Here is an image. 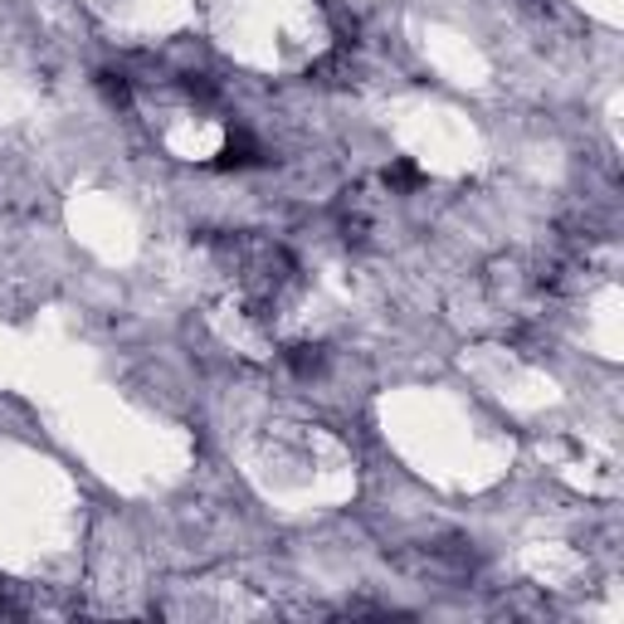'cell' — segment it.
I'll return each instance as SVG.
<instances>
[{
  "mask_svg": "<svg viewBox=\"0 0 624 624\" xmlns=\"http://www.w3.org/2000/svg\"><path fill=\"white\" fill-rule=\"evenodd\" d=\"M98 94H103L112 108H128V103H132V84H128V74L103 69V74H98Z\"/></svg>",
  "mask_w": 624,
  "mask_h": 624,
  "instance_id": "3957f363",
  "label": "cell"
},
{
  "mask_svg": "<svg viewBox=\"0 0 624 624\" xmlns=\"http://www.w3.org/2000/svg\"><path fill=\"white\" fill-rule=\"evenodd\" d=\"M283 361H288V371H293V376H303V381H308V376H317V371L327 366V351L317 347V342H293L288 351H283Z\"/></svg>",
  "mask_w": 624,
  "mask_h": 624,
  "instance_id": "7a4b0ae2",
  "label": "cell"
},
{
  "mask_svg": "<svg viewBox=\"0 0 624 624\" xmlns=\"http://www.w3.org/2000/svg\"><path fill=\"white\" fill-rule=\"evenodd\" d=\"M419 180H425V172H419L415 162H391L385 166V186L391 190H415Z\"/></svg>",
  "mask_w": 624,
  "mask_h": 624,
  "instance_id": "277c9868",
  "label": "cell"
},
{
  "mask_svg": "<svg viewBox=\"0 0 624 624\" xmlns=\"http://www.w3.org/2000/svg\"><path fill=\"white\" fill-rule=\"evenodd\" d=\"M264 162H269L264 146L249 138L244 128H234L230 138H225V146H220V156H215V166H220V172H249V166H264Z\"/></svg>",
  "mask_w": 624,
  "mask_h": 624,
  "instance_id": "6da1fadb",
  "label": "cell"
},
{
  "mask_svg": "<svg viewBox=\"0 0 624 624\" xmlns=\"http://www.w3.org/2000/svg\"><path fill=\"white\" fill-rule=\"evenodd\" d=\"M0 615H15V605L6 600V590H0Z\"/></svg>",
  "mask_w": 624,
  "mask_h": 624,
  "instance_id": "5b68a950",
  "label": "cell"
}]
</instances>
